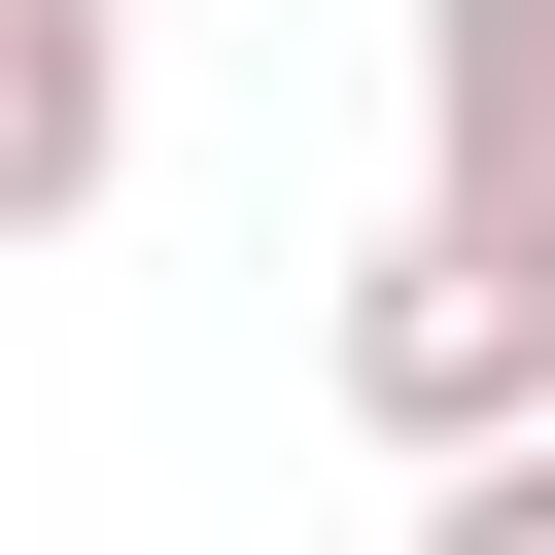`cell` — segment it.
Returning <instances> with one entry per match:
<instances>
[{"instance_id": "cell-2", "label": "cell", "mask_w": 555, "mask_h": 555, "mask_svg": "<svg viewBox=\"0 0 555 555\" xmlns=\"http://www.w3.org/2000/svg\"><path fill=\"white\" fill-rule=\"evenodd\" d=\"M416 208L555 278V0H416Z\"/></svg>"}, {"instance_id": "cell-1", "label": "cell", "mask_w": 555, "mask_h": 555, "mask_svg": "<svg viewBox=\"0 0 555 555\" xmlns=\"http://www.w3.org/2000/svg\"><path fill=\"white\" fill-rule=\"evenodd\" d=\"M312 382H347L382 451H520V416H555V278H520V243H451V208H382V243H347V312H312Z\"/></svg>"}, {"instance_id": "cell-4", "label": "cell", "mask_w": 555, "mask_h": 555, "mask_svg": "<svg viewBox=\"0 0 555 555\" xmlns=\"http://www.w3.org/2000/svg\"><path fill=\"white\" fill-rule=\"evenodd\" d=\"M416 555H555V416L520 451H416Z\"/></svg>"}, {"instance_id": "cell-3", "label": "cell", "mask_w": 555, "mask_h": 555, "mask_svg": "<svg viewBox=\"0 0 555 555\" xmlns=\"http://www.w3.org/2000/svg\"><path fill=\"white\" fill-rule=\"evenodd\" d=\"M139 173V0H0V243H69Z\"/></svg>"}]
</instances>
